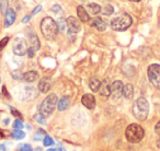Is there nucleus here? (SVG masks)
<instances>
[{"instance_id": "1", "label": "nucleus", "mask_w": 160, "mask_h": 151, "mask_svg": "<svg viewBox=\"0 0 160 151\" xmlns=\"http://www.w3.org/2000/svg\"><path fill=\"white\" fill-rule=\"evenodd\" d=\"M58 24L52 18L46 17L41 21V32L46 40H54L58 33Z\"/></svg>"}, {"instance_id": "2", "label": "nucleus", "mask_w": 160, "mask_h": 151, "mask_svg": "<svg viewBox=\"0 0 160 151\" xmlns=\"http://www.w3.org/2000/svg\"><path fill=\"white\" fill-rule=\"evenodd\" d=\"M133 114L138 120H145L149 114V103L145 98H138L133 104Z\"/></svg>"}, {"instance_id": "3", "label": "nucleus", "mask_w": 160, "mask_h": 151, "mask_svg": "<svg viewBox=\"0 0 160 151\" xmlns=\"http://www.w3.org/2000/svg\"><path fill=\"white\" fill-rule=\"evenodd\" d=\"M145 136V130L140 125L138 124H131L125 130V137L132 144H137L142 141Z\"/></svg>"}, {"instance_id": "4", "label": "nucleus", "mask_w": 160, "mask_h": 151, "mask_svg": "<svg viewBox=\"0 0 160 151\" xmlns=\"http://www.w3.org/2000/svg\"><path fill=\"white\" fill-rule=\"evenodd\" d=\"M58 99L57 95L54 93L49 94L48 96L43 100V102L40 105V113H42L45 117H48L53 114V112L55 111V107L57 106Z\"/></svg>"}, {"instance_id": "5", "label": "nucleus", "mask_w": 160, "mask_h": 151, "mask_svg": "<svg viewBox=\"0 0 160 151\" xmlns=\"http://www.w3.org/2000/svg\"><path fill=\"white\" fill-rule=\"evenodd\" d=\"M133 23V19L129 14L124 13L114 18L111 21V27L115 31H126Z\"/></svg>"}, {"instance_id": "6", "label": "nucleus", "mask_w": 160, "mask_h": 151, "mask_svg": "<svg viewBox=\"0 0 160 151\" xmlns=\"http://www.w3.org/2000/svg\"><path fill=\"white\" fill-rule=\"evenodd\" d=\"M147 75H148L149 81L152 83L153 87L160 90V65H150L147 70Z\"/></svg>"}, {"instance_id": "7", "label": "nucleus", "mask_w": 160, "mask_h": 151, "mask_svg": "<svg viewBox=\"0 0 160 151\" xmlns=\"http://www.w3.org/2000/svg\"><path fill=\"white\" fill-rule=\"evenodd\" d=\"M13 51H14V54L18 56L25 55V53H28L27 42L21 37L16 38V40H14V44H13Z\"/></svg>"}, {"instance_id": "8", "label": "nucleus", "mask_w": 160, "mask_h": 151, "mask_svg": "<svg viewBox=\"0 0 160 151\" xmlns=\"http://www.w3.org/2000/svg\"><path fill=\"white\" fill-rule=\"evenodd\" d=\"M67 27H68L70 33H78L81 30V24L80 21L75 17H69L67 18Z\"/></svg>"}, {"instance_id": "9", "label": "nucleus", "mask_w": 160, "mask_h": 151, "mask_svg": "<svg viewBox=\"0 0 160 151\" xmlns=\"http://www.w3.org/2000/svg\"><path fill=\"white\" fill-rule=\"evenodd\" d=\"M123 88H124V85H123L122 81L116 80L114 81L111 85V95L113 96V99H120L123 94Z\"/></svg>"}, {"instance_id": "10", "label": "nucleus", "mask_w": 160, "mask_h": 151, "mask_svg": "<svg viewBox=\"0 0 160 151\" xmlns=\"http://www.w3.org/2000/svg\"><path fill=\"white\" fill-rule=\"evenodd\" d=\"M81 102H82V104L89 110H92L96 106V98H94V95H92V94H90V93L85 94V95L82 96V99H81Z\"/></svg>"}, {"instance_id": "11", "label": "nucleus", "mask_w": 160, "mask_h": 151, "mask_svg": "<svg viewBox=\"0 0 160 151\" xmlns=\"http://www.w3.org/2000/svg\"><path fill=\"white\" fill-rule=\"evenodd\" d=\"M14 20H16V12L11 8H8L5 14V25L7 27H10V25L13 24Z\"/></svg>"}, {"instance_id": "12", "label": "nucleus", "mask_w": 160, "mask_h": 151, "mask_svg": "<svg viewBox=\"0 0 160 151\" xmlns=\"http://www.w3.org/2000/svg\"><path fill=\"white\" fill-rule=\"evenodd\" d=\"M77 16L81 22H88L90 20L89 13H88L87 9L83 8L82 6H78L77 7Z\"/></svg>"}, {"instance_id": "13", "label": "nucleus", "mask_w": 160, "mask_h": 151, "mask_svg": "<svg viewBox=\"0 0 160 151\" xmlns=\"http://www.w3.org/2000/svg\"><path fill=\"white\" fill-rule=\"evenodd\" d=\"M52 88V82L49 79L47 78H43L42 80L40 81V83H38V90H40V92H42V93H47V92L51 90Z\"/></svg>"}, {"instance_id": "14", "label": "nucleus", "mask_w": 160, "mask_h": 151, "mask_svg": "<svg viewBox=\"0 0 160 151\" xmlns=\"http://www.w3.org/2000/svg\"><path fill=\"white\" fill-rule=\"evenodd\" d=\"M23 80L25 81V82H34V81H36L38 79V72L35 70H31V71H28V72L23 73Z\"/></svg>"}, {"instance_id": "15", "label": "nucleus", "mask_w": 160, "mask_h": 151, "mask_svg": "<svg viewBox=\"0 0 160 151\" xmlns=\"http://www.w3.org/2000/svg\"><path fill=\"white\" fill-rule=\"evenodd\" d=\"M100 94L104 98H109L111 95V85L109 83L108 80H104L102 83H101V87H100Z\"/></svg>"}, {"instance_id": "16", "label": "nucleus", "mask_w": 160, "mask_h": 151, "mask_svg": "<svg viewBox=\"0 0 160 151\" xmlns=\"http://www.w3.org/2000/svg\"><path fill=\"white\" fill-rule=\"evenodd\" d=\"M91 24L94 29H97L100 32L105 31V29H107V23H105L101 18H94L93 20H92Z\"/></svg>"}, {"instance_id": "17", "label": "nucleus", "mask_w": 160, "mask_h": 151, "mask_svg": "<svg viewBox=\"0 0 160 151\" xmlns=\"http://www.w3.org/2000/svg\"><path fill=\"white\" fill-rule=\"evenodd\" d=\"M29 41H30V44H31V47L35 51L40 49V40H38V35L33 32L30 31L29 32Z\"/></svg>"}, {"instance_id": "18", "label": "nucleus", "mask_w": 160, "mask_h": 151, "mask_svg": "<svg viewBox=\"0 0 160 151\" xmlns=\"http://www.w3.org/2000/svg\"><path fill=\"white\" fill-rule=\"evenodd\" d=\"M69 104H70V99L68 96H64L57 103V109L58 111H66L67 109L69 107Z\"/></svg>"}, {"instance_id": "19", "label": "nucleus", "mask_w": 160, "mask_h": 151, "mask_svg": "<svg viewBox=\"0 0 160 151\" xmlns=\"http://www.w3.org/2000/svg\"><path fill=\"white\" fill-rule=\"evenodd\" d=\"M87 11L88 13L90 14H93V16H96V14H99L101 11H102V8L100 7V5H98V3H89V5L87 6Z\"/></svg>"}, {"instance_id": "20", "label": "nucleus", "mask_w": 160, "mask_h": 151, "mask_svg": "<svg viewBox=\"0 0 160 151\" xmlns=\"http://www.w3.org/2000/svg\"><path fill=\"white\" fill-rule=\"evenodd\" d=\"M133 94H134L133 85H132L131 83L125 85L124 88H123V95H124V98L127 99V100H131V99L133 98Z\"/></svg>"}, {"instance_id": "21", "label": "nucleus", "mask_w": 160, "mask_h": 151, "mask_svg": "<svg viewBox=\"0 0 160 151\" xmlns=\"http://www.w3.org/2000/svg\"><path fill=\"white\" fill-rule=\"evenodd\" d=\"M101 83H102V82H101V81L99 80L97 77H92V78L90 79V81H89V87L93 92H97V91H99V90H100Z\"/></svg>"}, {"instance_id": "22", "label": "nucleus", "mask_w": 160, "mask_h": 151, "mask_svg": "<svg viewBox=\"0 0 160 151\" xmlns=\"http://www.w3.org/2000/svg\"><path fill=\"white\" fill-rule=\"evenodd\" d=\"M11 136H12V138H13V139L21 140V139H23V138L25 137V133H23L21 129H16L14 131H12Z\"/></svg>"}, {"instance_id": "23", "label": "nucleus", "mask_w": 160, "mask_h": 151, "mask_svg": "<svg viewBox=\"0 0 160 151\" xmlns=\"http://www.w3.org/2000/svg\"><path fill=\"white\" fill-rule=\"evenodd\" d=\"M102 12L103 14H105V16H111L112 13L114 12V8H113V6H111V5H107L104 8L102 9Z\"/></svg>"}, {"instance_id": "24", "label": "nucleus", "mask_w": 160, "mask_h": 151, "mask_svg": "<svg viewBox=\"0 0 160 151\" xmlns=\"http://www.w3.org/2000/svg\"><path fill=\"white\" fill-rule=\"evenodd\" d=\"M34 119H35L38 123H40V124H42V125L46 124V120H45V116L43 115L42 113L35 114V115H34Z\"/></svg>"}, {"instance_id": "25", "label": "nucleus", "mask_w": 160, "mask_h": 151, "mask_svg": "<svg viewBox=\"0 0 160 151\" xmlns=\"http://www.w3.org/2000/svg\"><path fill=\"white\" fill-rule=\"evenodd\" d=\"M18 151H33V149L29 144H21L18 147Z\"/></svg>"}, {"instance_id": "26", "label": "nucleus", "mask_w": 160, "mask_h": 151, "mask_svg": "<svg viewBox=\"0 0 160 151\" xmlns=\"http://www.w3.org/2000/svg\"><path fill=\"white\" fill-rule=\"evenodd\" d=\"M58 27H59L62 31H65L67 27V21L65 20L64 18H59V20H58Z\"/></svg>"}, {"instance_id": "27", "label": "nucleus", "mask_w": 160, "mask_h": 151, "mask_svg": "<svg viewBox=\"0 0 160 151\" xmlns=\"http://www.w3.org/2000/svg\"><path fill=\"white\" fill-rule=\"evenodd\" d=\"M52 10H53V12L56 14V16H62V7L58 5H55L52 7Z\"/></svg>"}, {"instance_id": "28", "label": "nucleus", "mask_w": 160, "mask_h": 151, "mask_svg": "<svg viewBox=\"0 0 160 151\" xmlns=\"http://www.w3.org/2000/svg\"><path fill=\"white\" fill-rule=\"evenodd\" d=\"M52 144H54V140L52 139L49 136H45L44 137V146L49 147V146H52Z\"/></svg>"}, {"instance_id": "29", "label": "nucleus", "mask_w": 160, "mask_h": 151, "mask_svg": "<svg viewBox=\"0 0 160 151\" xmlns=\"http://www.w3.org/2000/svg\"><path fill=\"white\" fill-rule=\"evenodd\" d=\"M13 127H14L16 129H21V128H23L22 122H21V120H19V119H17L16 122L13 123Z\"/></svg>"}, {"instance_id": "30", "label": "nucleus", "mask_w": 160, "mask_h": 151, "mask_svg": "<svg viewBox=\"0 0 160 151\" xmlns=\"http://www.w3.org/2000/svg\"><path fill=\"white\" fill-rule=\"evenodd\" d=\"M12 77H13L14 79H22L23 78V75H21L20 73V71H13L12 72Z\"/></svg>"}, {"instance_id": "31", "label": "nucleus", "mask_w": 160, "mask_h": 151, "mask_svg": "<svg viewBox=\"0 0 160 151\" xmlns=\"http://www.w3.org/2000/svg\"><path fill=\"white\" fill-rule=\"evenodd\" d=\"M43 134H44V131H38L36 133V135L34 136V140H41L43 139Z\"/></svg>"}, {"instance_id": "32", "label": "nucleus", "mask_w": 160, "mask_h": 151, "mask_svg": "<svg viewBox=\"0 0 160 151\" xmlns=\"http://www.w3.org/2000/svg\"><path fill=\"white\" fill-rule=\"evenodd\" d=\"M8 41H9V37H5L3 40L0 41V48H3L6 46V44L8 43Z\"/></svg>"}, {"instance_id": "33", "label": "nucleus", "mask_w": 160, "mask_h": 151, "mask_svg": "<svg viewBox=\"0 0 160 151\" xmlns=\"http://www.w3.org/2000/svg\"><path fill=\"white\" fill-rule=\"evenodd\" d=\"M35 49H33V48H32V47H30V48H28V54H29V56H30V57H33V56H34V54H35Z\"/></svg>"}, {"instance_id": "34", "label": "nucleus", "mask_w": 160, "mask_h": 151, "mask_svg": "<svg viewBox=\"0 0 160 151\" xmlns=\"http://www.w3.org/2000/svg\"><path fill=\"white\" fill-rule=\"evenodd\" d=\"M42 10V6H38V7L35 8V9L33 10V12H32V14H38V12Z\"/></svg>"}, {"instance_id": "35", "label": "nucleus", "mask_w": 160, "mask_h": 151, "mask_svg": "<svg viewBox=\"0 0 160 151\" xmlns=\"http://www.w3.org/2000/svg\"><path fill=\"white\" fill-rule=\"evenodd\" d=\"M11 113L13 114L14 116H18V117H21V114L19 113L18 111H16V110H14L13 107H11Z\"/></svg>"}, {"instance_id": "36", "label": "nucleus", "mask_w": 160, "mask_h": 151, "mask_svg": "<svg viewBox=\"0 0 160 151\" xmlns=\"http://www.w3.org/2000/svg\"><path fill=\"white\" fill-rule=\"evenodd\" d=\"M155 131L158 134V135H160V122H158V123H157V125H156Z\"/></svg>"}, {"instance_id": "37", "label": "nucleus", "mask_w": 160, "mask_h": 151, "mask_svg": "<svg viewBox=\"0 0 160 151\" xmlns=\"http://www.w3.org/2000/svg\"><path fill=\"white\" fill-rule=\"evenodd\" d=\"M30 18H31V16H28V17H25V18H24V19H23V20H22V22H23V23L28 22V21L30 20Z\"/></svg>"}, {"instance_id": "38", "label": "nucleus", "mask_w": 160, "mask_h": 151, "mask_svg": "<svg viewBox=\"0 0 160 151\" xmlns=\"http://www.w3.org/2000/svg\"><path fill=\"white\" fill-rule=\"evenodd\" d=\"M7 149H6V147L3 146V144H0V151H6Z\"/></svg>"}, {"instance_id": "39", "label": "nucleus", "mask_w": 160, "mask_h": 151, "mask_svg": "<svg viewBox=\"0 0 160 151\" xmlns=\"http://www.w3.org/2000/svg\"><path fill=\"white\" fill-rule=\"evenodd\" d=\"M47 151H60V149H58V148H53V149H49V150H47Z\"/></svg>"}, {"instance_id": "40", "label": "nucleus", "mask_w": 160, "mask_h": 151, "mask_svg": "<svg viewBox=\"0 0 160 151\" xmlns=\"http://www.w3.org/2000/svg\"><path fill=\"white\" fill-rule=\"evenodd\" d=\"M157 147H158V148H160V138L157 140Z\"/></svg>"}, {"instance_id": "41", "label": "nucleus", "mask_w": 160, "mask_h": 151, "mask_svg": "<svg viewBox=\"0 0 160 151\" xmlns=\"http://www.w3.org/2000/svg\"><path fill=\"white\" fill-rule=\"evenodd\" d=\"M129 1H132V2H139L142 0H129Z\"/></svg>"}, {"instance_id": "42", "label": "nucleus", "mask_w": 160, "mask_h": 151, "mask_svg": "<svg viewBox=\"0 0 160 151\" xmlns=\"http://www.w3.org/2000/svg\"><path fill=\"white\" fill-rule=\"evenodd\" d=\"M3 137V133H2V130L0 129V138H2Z\"/></svg>"}, {"instance_id": "43", "label": "nucleus", "mask_w": 160, "mask_h": 151, "mask_svg": "<svg viewBox=\"0 0 160 151\" xmlns=\"http://www.w3.org/2000/svg\"><path fill=\"white\" fill-rule=\"evenodd\" d=\"M34 151H43V150H42V149H41V148H36Z\"/></svg>"}, {"instance_id": "44", "label": "nucleus", "mask_w": 160, "mask_h": 151, "mask_svg": "<svg viewBox=\"0 0 160 151\" xmlns=\"http://www.w3.org/2000/svg\"><path fill=\"white\" fill-rule=\"evenodd\" d=\"M0 82H1V78H0Z\"/></svg>"}]
</instances>
